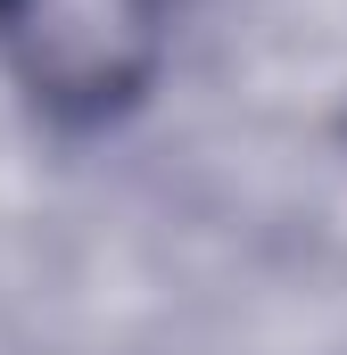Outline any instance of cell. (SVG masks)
<instances>
[{"label":"cell","mask_w":347,"mask_h":355,"mask_svg":"<svg viewBox=\"0 0 347 355\" xmlns=\"http://www.w3.org/2000/svg\"><path fill=\"white\" fill-rule=\"evenodd\" d=\"M17 17V58L33 91L67 107H108L158 58V0H0Z\"/></svg>","instance_id":"obj_1"}]
</instances>
